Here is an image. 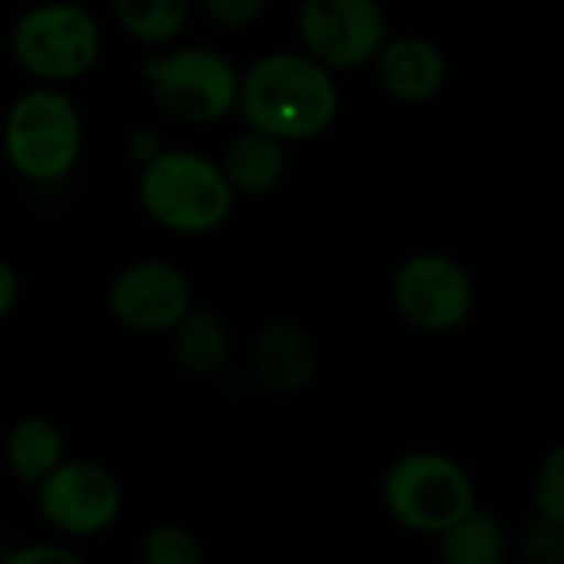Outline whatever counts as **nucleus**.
Here are the masks:
<instances>
[{"label": "nucleus", "instance_id": "obj_1", "mask_svg": "<svg viewBox=\"0 0 564 564\" xmlns=\"http://www.w3.org/2000/svg\"><path fill=\"white\" fill-rule=\"evenodd\" d=\"M340 112L337 73L304 50H271L241 69L238 116L245 129L284 145L321 139Z\"/></svg>", "mask_w": 564, "mask_h": 564}, {"label": "nucleus", "instance_id": "obj_2", "mask_svg": "<svg viewBox=\"0 0 564 564\" xmlns=\"http://www.w3.org/2000/svg\"><path fill=\"white\" fill-rule=\"evenodd\" d=\"M135 195L149 221L185 238L218 231L238 198L218 159L178 145L155 149L142 162Z\"/></svg>", "mask_w": 564, "mask_h": 564}, {"label": "nucleus", "instance_id": "obj_3", "mask_svg": "<svg viewBox=\"0 0 564 564\" xmlns=\"http://www.w3.org/2000/svg\"><path fill=\"white\" fill-rule=\"evenodd\" d=\"M0 145L13 175L30 185H56L83 159V116L66 89L33 83L10 102Z\"/></svg>", "mask_w": 564, "mask_h": 564}, {"label": "nucleus", "instance_id": "obj_4", "mask_svg": "<svg viewBox=\"0 0 564 564\" xmlns=\"http://www.w3.org/2000/svg\"><path fill=\"white\" fill-rule=\"evenodd\" d=\"M380 502L400 529L440 539L479 509V492L473 473L456 456L440 449H410L383 469Z\"/></svg>", "mask_w": 564, "mask_h": 564}, {"label": "nucleus", "instance_id": "obj_5", "mask_svg": "<svg viewBox=\"0 0 564 564\" xmlns=\"http://www.w3.org/2000/svg\"><path fill=\"white\" fill-rule=\"evenodd\" d=\"M10 56L36 86L63 89L96 69L102 56V30L83 3L43 0L13 20Z\"/></svg>", "mask_w": 564, "mask_h": 564}, {"label": "nucleus", "instance_id": "obj_6", "mask_svg": "<svg viewBox=\"0 0 564 564\" xmlns=\"http://www.w3.org/2000/svg\"><path fill=\"white\" fill-rule=\"evenodd\" d=\"M142 83L155 106L185 126H212L238 112L241 69L208 46H169L142 59Z\"/></svg>", "mask_w": 564, "mask_h": 564}, {"label": "nucleus", "instance_id": "obj_7", "mask_svg": "<svg viewBox=\"0 0 564 564\" xmlns=\"http://www.w3.org/2000/svg\"><path fill=\"white\" fill-rule=\"evenodd\" d=\"M390 301L397 317L416 334L446 337L473 317L476 281L459 258L440 248H423L397 264Z\"/></svg>", "mask_w": 564, "mask_h": 564}, {"label": "nucleus", "instance_id": "obj_8", "mask_svg": "<svg viewBox=\"0 0 564 564\" xmlns=\"http://www.w3.org/2000/svg\"><path fill=\"white\" fill-rule=\"evenodd\" d=\"M294 30L301 50L330 73L370 66L390 40L383 0H301Z\"/></svg>", "mask_w": 564, "mask_h": 564}, {"label": "nucleus", "instance_id": "obj_9", "mask_svg": "<svg viewBox=\"0 0 564 564\" xmlns=\"http://www.w3.org/2000/svg\"><path fill=\"white\" fill-rule=\"evenodd\" d=\"M40 519L66 539H96L109 532L126 506L122 482L96 459H66L36 489Z\"/></svg>", "mask_w": 564, "mask_h": 564}, {"label": "nucleus", "instance_id": "obj_10", "mask_svg": "<svg viewBox=\"0 0 564 564\" xmlns=\"http://www.w3.org/2000/svg\"><path fill=\"white\" fill-rule=\"evenodd\" d=\"M195 307L192 278L165 258H142L126 264L106 291L109 317L139 337L172 334Z\"/></svg>", "mask_w": 564, "mask_h": 564}, {"label": "nucleus", "instance_id": "obj_11", "mask_svg": "<svg viewBox=\"0 0 564 564\" xmlns=\"http://www.w3.org/2000/svg\"><path fill=\"white\" fill-rule=\"evenodd\" d=\"M370 69H373L380 93L400 106L433 102L449 79V59H446L443 46L423 33L390 36L380 46Z\"/></svg>", "mask_w": 564, "mask_h": 564}, {"label": "nucleus", "instance_id": "obj_12", "mask_svg": "<svg viewBox=\"0 0 564 564\" xmlns=\"http://www.w3.org/2000/svg\"><path fill=\"white\" fill-rule=\"evenodd\" d=\"M251 377L271 397H297L317 377V344L297 321H268L251 344Z\"/></svg>", "mask_w": 564, "mask_h": 564}, {"label": "nucleus", "instance_id": "obj_13", "mask_svg": "<svg viewBox=\"0 0 564 564\" xmlns=\"http://www.w3.org/2000/svg\"><path fill=\"white\" fill-rule=\"evenodd\" d=\"M221 169L235 188V195H248V198H261L271 195L284 175H288V145L254 132V129H241L221 152Z\"/></svg>", "mask_w": 564, "mask_h": 564}, {"label": "nucleus", "instance_id": "obj_14", "mask_svg": "<svg viewBox=\"0 0 564 564\" xmlns=\"http://www.w3.org/2000/svg\"><path fill=\"white\" fill-rule=\"evenodd\" d=\"M3 459L17 482L36 489L53 469L69 459L63 430L50 416H23L10 426L3 440Z\"/></svg>", "mask_w": 564, "mask_h": 564}, {"label": "nucleus", "instance_id": "obj_15", "mask_svg": "<svg viewBox=\"0 0 564 564\" xmlns=\"http://www.w3.org/2000/svg\"><path fill=\"white\" fill-rule=\"evenodd\" d=\"M172 360L188 377H215L228 367L235 340L228 324L212 307H192L188 317L169 334Z\"/></svg>", "mask_w": 564, "mask_h": 564}, {"label": "nucleus", "instance_id": "obj_16", "mask_svg": "<svg viewBox=\"0 0 564 564\" xmlns=\"http://www.w3.org/2000/svg\"><path fill=\"white\" fill-rule=\"evenodd\" d=\"M433 542L440 564H509L512 558V539L506 522L482 506Z\"/></svg>", "mask_w": 564, "mask_h": 564}, {"label": "nucleus", "instance_id": "obj_17", "mask_svg": "<svg viewBox=\"0 0 564 564\" xmlns=\"http://www.w3.org/2000/svg\"><path fill=\"white\" fill-rule=\"evenodd\" d=\"M122 33L145 46H169L182 36L192 17V0H109Z\"/></svg>", "mask_w": 564, "mask_h": 564}, {"label": "nucleus", "instance_id": "obj_18", "mask_svg": "<svg viewBox=\"0 0 564 564\" xmlns=\"http://www.w3.org/2000/svg\"><path fill=\"white\" fill-rule=\"evenodd\" d=\"M139 564H205V549L182 522H159L139 542Z\"/></svg>", "mask_w": 564, "mask_h": 564}, {"label": "nucleus", "instance_id": "obj_19", "mask_svg": "<svg viewBox=\"0 0 564 564\" xmlns=\"http://www.w3.org/2000/svg\"><path fill=\"white\" fill-rule=\"evenodd\" d=\"M532 506L535 516L564 529V440H558L539 463L532 479Z\"/></svg>", "mask_w": 564, "mask_h": 564}, {"label": "nucleus", "instance_id": "obj_20", "mask_svg": "<svg viewBox=\"0 0 564 564\" xmlns=\"http://www.w3.org/2000/svg\"><path fill=\"white\" fill-rule=\"evenodd\" d=\"M522 564H564V529L535 516L516 542Z\"/></svg>", "mask_w": 564, "mask_h": 564}, {"label": "nucleus", "instance_id": "obj_21", "mask_svg": "<svg viewBox=\"0 0 564 564\" xmlns=\"http://www.w3.org/2000/svg\"><path fill=\"white\" fill-rule=\"evenodd\" d=\"M202 10L218 30L241 33V30H251L264 17L268 0H202Z\"/></svg>", "mask_w": 564, "mask_h": 564}, {"label": "nucleus", "instance_id": "obj_22", "mask_svg": "<svg viewBox=\"0 0 564 564\" xmlns=\"http://www.w3.org/2000/svg\"><path fill=\"white\" fill-rule=\"evenodd\" d=\"M0 564H86V558L63 542H30L10 555H3Z\"/></svg>", "mask_w": 564, "mask_h": 564}, {"label": "nucleus", "instance_id": "obj_23", "mask_svg": "<svg viewBox=\"0 0 564 564\" xmlns=\"http://www.w3.org/2000/svg\"><path fill=\"white\" fill-rule=\"evenodd\" d=\"M20 294H23V281H20L17 268L7 258H0V324L17 311Z\"/></svg>", "mask_w": 564, "mask_h": 564}]
</instances>
